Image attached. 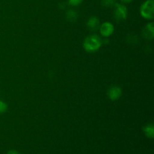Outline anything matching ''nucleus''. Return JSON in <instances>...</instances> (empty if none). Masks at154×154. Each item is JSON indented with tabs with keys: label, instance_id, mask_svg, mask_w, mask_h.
<instances>
[{
	"label": "nucleus",
	"instance_id": "39448f33",
	"mask_svg": "<svg viewBox=\"0 0 154 154\" xmlns=\"http://www.w3.org/2000/svg\"><path fill=\"white\" fill-rule=\"evenodd\" d=\"M108 98L111 101H117L120 98L122 95V90L118 86H112L108 90Z\"/></svg>",
	"mask_w": 154,
	"mask_h": 154
},
{
	"label": "nucleus",
	"instance_id": "f257e3e1",
	"mask_svg": "<svg viewBox=\"0 0 154 154\" xmlns=\"http://www.w3.org/2000/svg\"><path fill=\"white\" fill-rule=\"evenodd\" d=\"M102 43H103V41L99 36L96 35H92L86 38L83 46L87 52L93 53L97 51L102 47Z\"/></svg>",
	"mask_w": 154,
	"mask_h": 154
},
{
	"label": "nucleus",
	"instance_id": "9b49d317",
	"mask_svg": "<svg viewBox=\"0 0 154 154\" xmlns=\"http://www.w3.org/2000/svg\"><path fill=\"white\" fill-rule=\"evenodd\" d=\"M8 109V105L3 101L0 100V114H3V113L5 112Z\"/></svg>",
	"mask_w": 154,
	"mask_h": 154
},
{
	"label": "nucleus",
	"instance_id": "423d86ee",
	"mask_svg": "<svg viewBox=\"0 0 154 154\" xmlns=\"http://www.w3.org/2000/svg\"><path fill=\"white\" fill-rule=\"evenodd\" d=\"M142 34L146 39H148L150 41L153 40L154 36V24L153 22L146 25V26L143 29Z\"/></svg>",
	"mask_w": 154,
	"mask_h": 154
},
{
	"label": "nucleus",
	"instance_id": "f03ea898",
	"mask_svg": "<svg viewBox=\"0 0 154 154\" xmlns=\"http://www.w3.org/2000/svg\"><path fill=\"white\" fill-rule=\"evenodd\" d=\"M140 14L144 19L153 20L154 17L153 0H147L141 5L140 8Z\"/></svg>",
	"mask_w": 154,
	"mask_h": 154
},
{
	"label": "nucleus",
	"instance_id": "6e6552de",
	"mask_svg": "<svg viewBox=\"0 0 154 154\" xmlns=\"http://www.w3.org/2000/svg\"><path fill=\"white\" fill-rule=\"evenodd\" d=\"M143 132H144V135L149 138L153 139L154 138V126L153 124L152 123H149L144 126L143 127Z\"/></svg>",
	"mask_w": 154,
	"mask_h": 154
},
{
	"label": "nucleus",
	"instance_id": "20e7f679",
	"mask_svg": "<svg viewBox=\"0 0 154 154\" xmlns=\"http://www.w3.org/2000/svg\"><path fill=\"white\" fill-rule=\"evenodd\" d=\"M99 31L103 37L108 38L114 33V26L111 23L105 22L99 26Z\"/></svg>",
	"mask_w": 154,
	"mask_h": 154
},
{
	"label": "nucleus",
	"instance_id": "1a4fd4ad",
	"mask_svg": "<svg viewBox=\"0 0 154 154\" xmlns=\"http://www.w3.org/2000/svg\"><path fill=\"white\" fill-rule=\"evenodd\" d=\"M66 17L70 22H74L78 18V13L74 10H69L66 14Z\"/></svg>",
	"mask_w": 154,
	"mask_h": 154
},
{
	"label": "nucleus",
	"instance_id": "7ed1b4c3",
	"mask_svg": "<svg viewBox=\"0 0 154 154\" xmlns=\"http://www.w3.org/2000/svg\"><path fill=\"white\" fill-rule=\"evenodd\" d=\"M128 16L127 8L125 5L121 4L114 5V20L117 23H121L123 21L126 20Z\"/></svg>",
	"mask_w": 154,
	"mask_h": 154
},
{
	"label": "nucleus",
	"instance_id": "0eeeda50",
	"mask_svg": "<svg viewBox=\"0 0 154 154\" xmlns=\"http://www.w3.org/2000/svg\"><path fill=\"white\" fill-rule=\"evenodd\" d=\"M87 26L90 30H96L100 26V21L96 17H91L87 20Z\"/></svg>",
	"mask_w": 154,
	"mask_h": 154
},
{
	"label": "nucleus",
	"instance_id": "f8f14e48",
	"mask_svg": "<svg viewBox=\"0 0 154 154\" xmlns=\"http://www.w3.org/2000/svg\"><path fill=\"white\" fill-rule=\"evenodd\" d=\"M83 2V0H68V2L69 5L72 6H77L81 4Z\"/></svg>",
	"mask_w": 154,
	"mask_h": 154
},
{
	"label": "nucleus",
	"instance_id": "ddd939ff",
	"mask_svg": "<svg viewBox=\"0 0 154 154\" xmlns=\"http://www.w3.org/2000/svg\"><path fill=\"white\" fill-rule=\"evenodd\" d=\"M7 154H20V153L19 152L17 151V150H9Z\"/></svg>",
	"mask_w": 154,
	"mask_h": 154
},
{
	"label": "nucleus",
	"instance_id": "4468645a",
	"mask_svg": "<svg viewBox=\"0 0 154 154\" xmlns=\"http://www.w3.org/2000/svg\"><path fill=\"white\" fill-rule=\"evenodd\" d=\"M120 1L125 3H129V2H131L132 1H133V0H120Z\"/></svg>",
	"mask_w": 154,
	"mask_h": 154
},
{
	"label": "nucleus",
	"instance_id": "9d476101",
	"mask_svg": "<svg viewBox=\"0 0 154 154\" xmlns=\"http://www.w3.org/2000/svg\"><path fill=\"white\" fill-rule=\"evenodd\" d=\"M102 4L104 7L111 8L116 4L115 0H102Z\"/></svg>",
	"mask_w": 154,
	"mask_h": 154
}]
</instances>
